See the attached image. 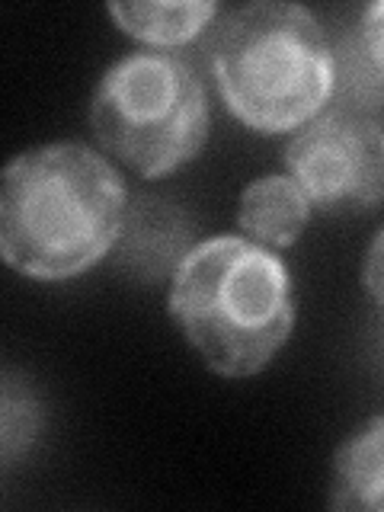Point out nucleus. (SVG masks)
Here are the masks:
<instances>
[{
  "instance_id": "8",
  "label": "nucleus",
  "mask_w": 384,
  "mask_h": 512,
  "mask_svg": "<svg viewBox=\"0 0 384 512\" xmlns=\"http://www.w3.org/2000/svg\"><path fill=\"white\" fill-rule=\"evenodd\" d=\"M112 20L154 48L186 45L215 20V0H112Z\"/></svg>"
},
{
  "instance_id": "6",
  "label": "nucleus",
  "mask_w": 384,
  "mask_h": 512,
  "mask_svg": "<svg viewBox=\"0 0 384 512\" xmlns=\"http://www.w3.org/2000/svg\"><path fill=\"white\" fill-rule=\"evenodd\" d=\"M311 199L292 176L269 173L240 192L237 228L269 250L292 247L311 221Z\"/></svg>"
},
{
  "instance_id": "9",
  "label": "nucleus",
  "mask_w": 384,
  "mask_h": 512,
  "mask_svg": "<svg viewBox=\"0 0 384 512\" xmlns=\"http://www.w3.org/2000/svg\"><path fill=\"white\" fill-rule=\"evenodd\" d=\"M39 432V404L36 397L29 394V388L16 384V378L7 372L4 381V436H0V448H4V464L20 458L26 452L29 442L36 439Z\"/></svg>"
},
{
  "instance_id": "11",
  "label": "nucleus",
  "mask_w": 384,
  "mask_h": 512,
  "mask_svg": "<svg viewBox=\"0 0 384 512\" xmlns=\"http://www.w3.org/2000/svg\"><path fill=\"white\" fill-rule=\"evenodd\" d=\"M362 282L368 288V295H372V301L378 304V308H384V228L375 234L372 247H368V253H365Z\"/></svg>"
},
{
  "instance_id": "5",
  "label": "nucleus",
  "mask_w": 384,
  "mask_h": 512,
  "mask_svg": "<svg viewBox=\"0 0 384 512\" xmlns=\"http://www.w3.org/2000/svg\"><path fill=\"white\" fill-rule=\"evenodd\" d=\"M285 167L320 212H368L384 202V125L356 109L320 112L285 144Z\"/></svg>"
},
{
  "instance_id": "10",
  "label": "nucleus",
  "mask_w": 384,
  "mask_h": 512,
  "mask_svg": "<svg viewBox=\"0 0 384 512\" xmlns=\"http://www.w3.org/2000/svg\"><path fill=\"white\" fill-rule=\"evenodd\" d=\"M362 52L372 71L384 80V0L365 7L362 13Z\"/></svg>"
},
{
  "instance_id": "7",
  "label": "nucleus",
  "mask_w": 384,
  "mask_h": 512,
  "mask_svg": "<svg viewBox=\"0 0 384 512\" xmlns=\"http://www.w3.org/2000/svg\"><path fill=\"white\" fill-rule=\"evenodd\" d=\"M330 506L340 512L384 509V416L368 420L333 452Z\"/></svg>"
},
{
  "instance_id": "2",
  "label": "nucleus",
  "mask_w": 384,
  "mask_h": 512,
  "mask_svg": "<svg viewBox=\"0 0 384 512\" xmlns=\"http://www.w3.org/2000/svg\"><path fill=\"white\" fill-rule=\"evenodd\" d=\"M167 308L212 372L250 378L292 336V272L250 237H208L180 256Z\"/></svg>"
},
{
  "instance_id": "4",
  "label": "nucleus",
  "mask_w": 384,
  "mask_h": 512,
  "mask_svg": "<svg viewBox=\"0 0 384 512\" xmlns=\"http://www.w3.org/2000/svg\"><path fill=\"white\" fill-rule=\"evenodd\" d=\"M90 128L144 180L189 164L208 138V96L196 68L170 52H132L100 77Z\"/></svg>"
},
{
  "instance_id": "1",
  "label": "nucleus",
  "mask_w": 384,
  "mask_h": 512,
  "mask_svg": "<svg viewBox=\"0 0 384 512\" xmlns=\"http://www.w3.org/2000/svg\"><path fill=\"white\" fill-rule=\"evenodd\" d=\"M125 231V186L87 144L16 154L0 186V253L29 279L61 282L96 266Z\"/></svg>"
},
{
  "instance_id": "3",
  "label": "nucleus",
  "mask_w": 384,
  "mask_h": 512,
  "mask_svg": "<svg viewBox=\"0 0 384 512\" xmlns=\"http://www.w3.org/2000/svg\"><path fill=\"white\" fill-rule=\"evenodd\" d=\"M224 106L253 132L308 125L327 106L336 68L317 16L301 4L256 0L224 16L208 42Z\"/></svg>"
}]
</instances>
